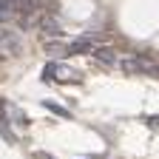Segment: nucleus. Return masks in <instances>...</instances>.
<instances>
[{
	"label": "nucleus",
	"instance_id": "f257e3e1",
	"mask_svg": "<svg viewBox=\"0 0 159 159\" xmlns=\"http://www.w3.org/2000/svg\"><path fill=\"white\" fill-rule=\"evenodd\" d=\"M91 57L97 60V63H102V66H116V54H114L111 46H99V48H94Z\"/></svg>",
	"mask_w": 159,
	"mask_h": 159
},
{
	"label": "nucleus",
	"instance_id": "f03ea898",
	"mask_svg": "<svg viewBox=\"0 0 159 159\" xmlns=\"http://www.w3.org/2000/svg\"><path fill=\"white\" fill-rule=\"evenodd\" d=\"M43 105H46L48 111H54L57 116H71V114H68V111H66L63 105H57V102H51V99H46V102H43Z\"/></svg>",
	"mask_w": 159,
	"mask_h": 159
},
{
	"label": "nucleus",
	"instance_id": "7ed1b4c3",
	"mask_svg": "<svg viewBox=\"0 0 159 159\" xmlns=\"http://www.w3.org/2000/svg\"><path fill=\"white\" fill-rule=\"evenodd\" d=\"M11 14V0H0V23Z\"/></svg>",
	"mask_w": 159,
	"mask_h": 159
},
{
	"label": "nucleus",
	"instance_id": "20e7f679",
	"mask_svg": "<svg viewBox=\"0 0 159 159\" xmlns=\"http://www.w3.org/2000/svg\"><path fill=\"white\" fill-rule=\"evenodd\" d=\"M46 31H54V34H60V26L54 23V20H46V26H43Z\"/></svg>",
	"mask_w": 159,
	"mask_h": 159
}]
</instances>
